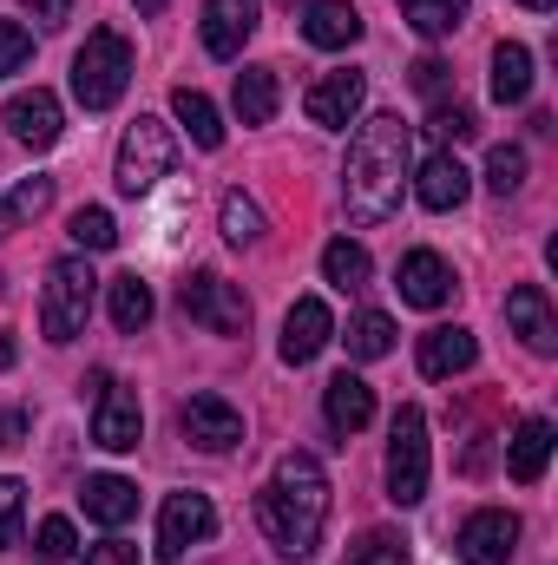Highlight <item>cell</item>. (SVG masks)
<instances>
[{"instance_id":"cell-1","label":"cell","mask_w":558,"mask_h":565,"mask_svg":"<svg viewBox=\"0 0 558 565\" xmlns=\"http://www.w3.org/2000/svg\"><path fill=\"white\" fill-rule=\"evenodd\" d=\"M408 178H415V126H401V113L362 119L348 139V164H342L348 224H388L401 211Z\"/></svg>"},{"instance_id":"cell-2","label":"cell","mask_w":558,"mask_h":565,"mask_svg":"<svg viewBox=\"0 0 558 565\" xmlns=\"http://www.w3.org/2000/svg\"><path fill=\"white\" fill-rule=\"evenodd\" d=\"M257 520H264V533H270V546L282 559H309L315 553V540L329 526V473H322L315 454H302V447L282 454L270 487L257 493Z\"/></svg>"},{"instance_id":"cell-3","label":"cell","mask_w":558,"mask_h":565,"mask_svg":"<svg viewBox=\"0 0 558 565\" xmlns=\"http://www.w3.org/2000/svg\"><path fill=\"white\" fill-rule=\"evenodd\" d=\"M132 86V40L112 33V26H93L86 46L73 53V99L86 113H112Z\"/></svg>"},{"instance_id":"cell-4","label":"cell","mask_w":558,"mask_h":565,"mask_svg":"<svg viewBox=\"0 0 558 565\" xmlns=\"http://www.w3.org/2000/svg\"><path fill=\"white\" fill-rule=\"evenodd\" d=\"M93 296H99L93 264H86V257H60V264L46 270V289H40V335H46V342H73V335H86V322H93Z\"/></svg>"},{"instance_id":"cell-5","label":"cell","mask_w":558,"mask_h":565,"mask_svg":"<svg viewBox=\"0 0 558 565\" xmlns=\"http://www.w3.org/2000/svg\"><path fill=\"white\" fill-rule=\"evenodd\" d=\"M171 164H178V139L158 126V119H132L126 126V139H119V191L126 198H144V191H158V178H171Z\"/></svg>"},{"instance_id":"cell-6","label":"cell","mask_w":558,"mask_h":565,"mask_svg":"<svg viewBox=\"0 0 558 565\" xmlns=\"http://www.w3.org/2000/svg\"><path fill=\"white\" fill-rule=\"evenodd\" d=\"M178 309H184L197 329H211V335H244V329H250V296L230 277H217V270H197V277L184 282V289H178Z\"/></svg>"},{"instance_id":"cell-7","label":"cell","mask_w":558,"mask_h":565,"mask_svg":"<svg viewBox=\"0 0 558 565\" xmlns=\"http://www.w3.org/2000/svg\"><path fill=\"white\" fill-rule=\"evenodd\" d=\"M388 500L395 507L427 500V415L420 408H401L395 434H388Z\"/></svg>"},{"instance_id":"cell-8","label":"cell","mask_w":558,"mask_h":565,"mask_svg":"<svg viewBox=\"0 0 558 565\" xmlns=\"http://www.w3.org/2000/svg\"><path fill=\"white\" fill-rule=\"evenodd\" d=\"M217 533V507H211V493H171L164 500V513H158V559L164 565H178L191 546H204Z\"/></svg>"},{"instance_id":"cell-9","label":"cell","mask_w":558,"mask_h":565,"mask_svg":"<svg viewBox=\"0 0 558 565\" xmlns=\"http://www.w3.org/2000/svg\"><path fill=\"white\" fill-rule=\"evenodd\" d=\"M93 440L106 447V454H132L144 440V408H139V388H126V382H106L99 395H93Z\"/></svg>"},{"instance_id":"cell-10","label":"cell","mask_w":558,"mask_h":565,"mask_svg":"<svg viewBox=\"0 0 558 565\" xmlns=\"http://www.w3.org/2000/svg\"><path fill=\"white\" fill-rule=\"evenodd\" d=\"M178 427H184V440L191 447H204V454H230V447H244V415L224 402V395H191L184 408H178Z\"/></svg>"},{"instance_id":"cell-11","label":"cell","mask_w":558,"mask_h":565,"mask_svg":"<svg viewBox=\"0 0 558 565\" xmlns=\"http://www.w3.org/2000/svg\"><path fill=\"white\" fill-rule=\"evenodd\" d=\"M513 553H519V513L480 507V513L460 526V559L466 565H513Z\"/></svg>"},{"instance_id":"cell-12","label":"cell","mask_w":558,"mask_h":565,"mask_svg":"<svg viewBox=\"0 0 558 565\" xmlns=\"http://www.w3.org/2000/svg\"><path fill=\"white\" fill-rule=\"evenodd\" d=\"M309 119L315 126H329V132H348L355 119H362V106H368V79L362 73H322L315 86H309Z\"/></svg>"},{"instance_id":"cell-13","label":"cell","mask_w":558,"mask_h":565,"mask_svg":"<svg viewBox=\"0 0 558 565\" xmlns=\"http://www.w3.org/2000/svg\"><path fill=\"white\" fill-rule=\"evenodd\" d=\"M0 119H7V132L26 145V151H46V145H60V132H66V113H60V99H53L46 86H33V93H13Z\"/></svg>"},{"instance_id":"cell-14","label":"cell","mask_w":558,"mask_h":565,"mask_svg":"<svg viewBox=\"0 0 558 565\" xmlns=\"http://www.w3.org/2000/svg\"><path fill=\"white\" fill-rule=\"evenodd\" d=\"M264 0H204V53L211 60H237L244 40L257 33Z\"/></svg>"},{"instance_id":"cell-15","label":"cell","mask_w":558,"mask_h":565,"mask_svg":"<svg viewBox=\"0 0 558 565\" xmlns=\"http://www.w3.org/2000/svg\"><path fill=\"white\" fill-rule=\"evenodd\" d=\"M329 335H335V316H329V302H322V296H302V302L282 316V362H289V369L315 362V355L329 349Z\"/></svg>"},{"instance_id":"cell-16","label":"cell","mask_w":558,"mask_h":565,"mask_svg":"<svg viewBox=\"0 0 558 565\" xmlns=\"http://www.w3.org/2000/svg\"><path fill=\"white\" fill-rule=\"evenodd\" d=\"M473 362H480L473 329L440 322V329H427V335H420V375H427V382H453V375H466Z\"/></svg>"},{"instance_id":"cell-17","label":"cell","mask_w":558,"mask_h":565,"mask_svg":"<svg viewBox=\"0 0 558 565\" xmlns=\"http://www.w3.org/2000/svg\"><path fill=\"white\" fill-rule=\"evenodd\" d=\"M506 322H513V335H519L533 355H558V316H552V302H546L539 282H519V289L506 296Z\"/></svg>"},{"instance_id":"cell-18","label":"cell","mask_w":558,"mask_h":565,"mask_svg":"<svg viewBox=\"0 0 558 565\" xmlns=\"http://www.w3.org/2000/svg\"><path fill=\"white\" fill-rule=\"evenodd\" d=\"M466 191H473V171H466L453 151H433V158L415 171V198L427 204V211H460Z\"/></svg>"},{"instance_id":"cell-19","label":"cell","mask_w":558,"mask_h":565,"mask_svg":"<svg viewBox=\"0 0 558 565\" xmlns=\"http://www.w3.org/2000/svg\"><path fill=\"white\" fill-rule=\"evenodd\" d=\"M395 289H401V302H415V309H440V302L453 296V270H447V257H433V250H408L401 270H395Z\"/></svg>"},{"instance_id":"cell-20","label":"cell","mask_w":558,"mask_h":565,"mask_svg":"<svg viewBox=\"0 0 558 565\" xmlns=\"http://www.w3.org/2000/svg\"><path fill=\"white\" fill-rule=\"evenodd\" d=\"M546 467H552V422L526 415V422L513 427V440H506V473H513L519 487H539Z\"/></svg>"},{"instance_id":"cell-21","label":"cell","mask_w":558,"mask_h":565,"mask_svg":"<svg viewBox=\"0 0 558 565\" xmlns=\"http://www.w3.org/2000/svg\"><path fill=\"white\" fill-rule=\"evenodd\" d=\"M322 415H329V427L348 440V434H362V427L375 422V388H368L362 375H348V369H342V375L322 388Z\"/></svg>"},{"instance_id":"cell-22","label":"cell","mask_w":558,"mask_h":565,"mask_svg":"<svg viewBox=\"0 0 558 565\" xmlns=\"http://www.w3.org/2000/svg\"><path fill=\"white\" fill-rule=\"evenodd\" d=\"M302 40L322 46V53L355 46V40H362V13H355V0H309V13H302Z\"/></svg>"},{"instance_id":"cell-23","label":"cell","mask_w":558,"mask_h":565,"mask_svg":"<svg viewBox=\"0 0 558 565\" xmlns=\"http://www.w3.org/2000/svg\"><path fill=\"white\" fill-rule=\"evenodd\" d=\"M79 500H86V520H99V526H126L139 513V487L119 480V473H93L79 487Z\"/></svg>"},{"instance_id":"cell-24","label":"cell","mask_w":558,"mask_h":565,"mask_svg":"<svg viewBox=\"0 0 558 565\" xmlns=\"http://www.w3.org/2000/svg\"><path fill=\"white\" fill-rule=\"evenodd\" d=\"M493 99L500 106H526L533 99V53L519 40H500L493 46Z\"/></svg>"},{"instance_id":"cell-25","label":"cell","mask_w":558,"mask_h":565,"mask_svg":"<svg viewBox=\"0 0 558 565\" xmlns=\"http://www.w3.org/2000/svg\"><path fill=\"white\" fill-rule=\"evenodd\" d=\"M171 113H178V126L191 132L197 151H217V145H224V119H217V106H211L197 86H178V93H171Z\"/></svg>"},{"instance_id":"cell-26","label":"cell","mask_w":558,"mask_h":565,"mask_svg":"<svg viewBox=\"0 0 558 565\" xmlns=\"http://www.w3.org/2000/svg\"><path fill=\"white\" fill-rule=\"evenodd\" d=\"M106 302H112V329H119V335H139L144 322H151V309H158V302H151V282H144L139 270L106 282Z\"/></svg>"},{"instance_id":"cell-27","label":"cell","mask_w":558,"mask_h":565,"mask_svg":"<svg viewBox=\"0 0 558 565\" xmlns=\"http://www.w3.org/2000/svg\"><path fill=\"white\" fill-rule=\"evenodd\" d=\"M277 66H244L237 73V119L244 126H270L277 119Z\"/></svg>"},{"instance_id":"cell-28","label":"cell","mask_w":558,"mask_h":565,"mask_svg":"<svg viewBox=\"0 0 558 565\" xmlns=\"http://www.w3.org/2000/svg\"><path fill=\"white\" fill-rule=\"evenodd\" d=\"M395 7H401V20L420 40H447V33L466 26V0H395Z\"/></svg>"},{"instance_id":"cell-29","label":"cell","mask_w":558,"mask_h":565,"mask_svg":"<svg viewBox=\"0 0 558 565\" xmlns=\"http://www.w3.org/2000/svg\"><path fill=\"white\" fill-rule=\"evenodd\" d=\"M322 277L335 282V289H362V282L375 277V264H368V250H362L355 237H335V244L322 250Z\"/></svg>"},{"instance_id":"cell-30","label":"cell","mask_w":558,"mask_h":565,"mask_svg":"<svg viewBox=\"0 0 558 565\" xmlns=\"http://www.w3.org/2000/svg\"><path fill=\"white\" fill-rule=\"evenodd\" d=\"M388 349H395V322H388L382 309H362V316L348 322V355H355V362H382Z\"/></svg>"},{"instance_id":"cell-31","label":"cell","mask_w":558,"mask_h":565,"mask_svg":"<svg viewBox=\"0 0 558 565\" xmlns=\"http://www.w3.org/2000/svg\"><path fill=\"white\" fill-rule=\"evenodd\" d=\"M66 231H73V244H79V250H112V244H119V224H112V211H106V204H79Z\"/></svg>"},{"instance_id":"cell-32","label":"cell","mask_w":558,"mask_h":565,"mask_svg":"<svg viewBox=\"0 0 558 565\" xmlns=\"http://www.w3.org/2000/svg\"><path fill=\"white\" fill-rule=\"evenodd\" d=\"M519 184H526V151L519 145H493L486 151V191L493 198H513Z\"/></svg>"},{"instance_id":"cell-33","label":"cell","mask_w":558,"mask_h":565,"mask_svg":"<svg viewBox=\"0 0 558 565\" xmlns=\"http://www.w3.org/2000/svg\"><path fill=\"white\" fill-rule=\"evenodd\" d=\"M224 237L230 244H257L264 237V211H257V198H244V191H224Z\"/></svg>"},{"instance_id":"cell-34","label":"cell","mask_w":558,"mask_h":565,"mask_svg":"<svg viewBox=\"0 0 558 565\" xmlns=\"http://www.w3.org/2000/svg\"><path fill=\"white\" fill-rule=\"evenodd\" d=\"M348 565H408V540H401V533H388V526H375V533H362V540H355Z\"/></svg>"},{"instance_id":"cell-35","label":"cell","mask_w":558,"mask_h":565,"mask_svg":"<svg viewBox=\"0 0 558 565\" xmlns=\"http://www.w3.org/2000/svg\"><path fill=\"white\" fill-rule=\"evenodd\" d=\"M33 553H40L46 565H66L73 553H79V540H73V520H60V513H53V520H40V533H33Z\"/></svg>"},{"instance_id":"cell-36","label":"cell","mask_w":558,"mask_h":565,"mask_svg":"<svg viewBox=\"0 0 558 565\" xmlns=\"http://www.w3.org/2000/svg\"><path fill=\"white\" fill-rule=\"evenodd\" d=\"M20 513H26V487L0 473V553L20 546Z\"/></svg>"},{"instance_id":"cell-37","label":"cell","mask_w":558,"mask_h":565,"mask_svg":"<svg viewBox=\"0 0 558 565\" xmlns=\"http://www.w3.org/2000/svg\"><path fill=\"white\" fill-rule=\"evenodd\" d=\"M7 204H13V217H20V224H33V217L53 204V178H26V184H13V191H7Z\"/></svg>"},{"instance_id":"cell-38","label":"cell","mask_w":558,"mask_h":565,"mask_svg":"<svg viewBox=\"0 0 558 565\" xmlns=\"http://www.w3.org/2000/svg\"><path fill=\"white\" fill-rule=\"evenodd\" d=\"M26 60H33V33H26L20 20H0V79L20 73Z\"/></svg>"},{"instance_id":"cell-39","label":"cell","mask_w":558,"mask_h":565,"mask_svg":"<svg viewBox=\"0 0 558 565\" xmlns=\"http://www.w3.org/2000/svg\"><path fill=\"white\" fill-rule=\"evenodd\" d=\"M473 132H480V119H473V113H466V106H433V139H473Z\"/></svg>"},{"instance_id":"cell-40","label":"cell","mask_w":558,"mask_h":565,"mask_svg":"<svg viewBox=\"0 0 558 565\" xmlns=\"http://www.w3.org/2000/svg\"><path fill=\"white\" fill-rule=\"evenodd\" d=\"M447 79H453V73H447L440 60H420V66H415V93H427V99H440V93H447Z\"/></svg>"},{"instance_id":"cell-41","label":"cell","mask_w":558,"mask_h":565,"mask_svg":"<svg viewBox=\"0 0 558 565\" xmlns=\"http://www.w3.org/2000/svg\"><path fill=\"white\" fill-rule=\"evenodd\" d=\"M86 565H139V546H126V540H106V546H93Z\"/></svg>"},{"instance_id":"cell-42","label":"cell","mask_w":558,"mask_h":565,"mask_svg":"<svg viewBox=\"0 0 558 565\" xmlns=\"http://www.w3.org/2000/svg\"><path fill=\"white\" fill-rule=\"evenodd\" d=\"M26 13H33L40 26H66V20H73V0H26Z\"/></svg>"},{"instance_id":"cell-43","label":"cell","mask_w":558,"mask_h":565,"mask_svg":"<svg viewBox=\"0 0 558 565\" xmlns=\"http://www.w3.org/2000/svg\"><path fill=\"white\" fill-rule=\"evenodd\" d=\"M26 440V408H13L7 422H0V447H20Z\"/></svg>"},{"instance_id":"cell-44","label":"cell","mask_w":558,"mask_h":565,"mask_svg":"<svg viewBox=\"0 0 558 565\" xmlns=\"http://www.w3.org/2000/svg\"><path fill=\"white\" fill-rule=\"evenodd\" d=\"M13 224H20V217H13V204H7V198H0V237H7V231H13Z\"/></svg>"},{"instance_id":"cell-45","label":"cell","mask_w":558,"mask_h":565,"mask_svg":"<svg viewBox=\"0 0 558 565\" xmlns=\"http://www.w3.org/2000/svg\"><path fill=\"white\" fill-rule=\"evenodd\" d=\"M0 369H13V335L0 329Z\"/></svg>"},{"instance_id":"cell-46","label":"cell","mask_w":558,"mask_h":565,"mask_svg":"<svg viewBox=\"0 0 558 565\" xmlns=\"http://www.w3.org/2000/svg\"><path fill=\"white\" fill-rule=\"evenodd\" d=\"M519 7H526V13H552V0H519Z\"/></svg>"},{"instance_id":"cell-47","label":"cell","mask_w":558,"mask_h":565,"mask_svg":"<svg viewBox=\"0 0 558 565\" xmlns=\"http://www.w3.org/2000/svg\"><path fill=\"white\" fill-rule=\"evenodd\" d=\"M132 7H139V13H164V0H132Z\"/></svg>"}]
</instances>
